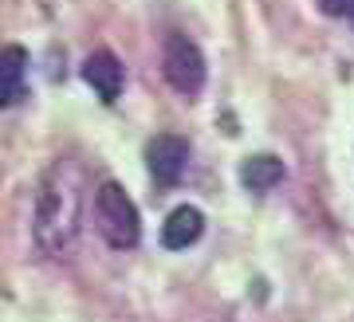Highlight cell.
<instances>
[{
    "label": "cell",
    "mask_w": 354,
    "mask_h": 322,
    "mask_svg": "<svg viewBox=\"0 0 354 322\" xmlns=\"http://www.w3.org/2000/svg\"><path fill=\"white\" fill-rule=\"evenodd\" d=\"M283 161L272 158V153H256V158H244L241 165V185L248 193H268V189H276L283 181Z\"/></svg>",
    "instance_id": "obj_8"
},
{
    "label": "cell",
    "mask_w": 354,
    "mask_h": 322,
    "mask_svg": "<svg viewBox=\"0 0 354 322\" xmlns=\"http://www.w3.org/2000/svg\"><path fill=\"white\" fill-rule=\"evenodd\" d=\"M83 169L71 158L51 161V169L39 177L36 209H32V236L48 256H67L83 224Z\"/></svg>",
    "instance_id": "obj_1"
},
{
    "label": "cell",
    "mask_w": 354,
    "mask_h": 322,
    "mask_svg": "<svg viewBox=\"0 0 354 322\" xmlns=\"http://www.w3.org/2000/svg\"><path fill=\"white\" fill-rule=\"evenodd\" d=\"M95 224H99V236L114 252L138 248V240H142L138 205L127 197V189L118 185V181H102L95 189Z\"/></svg>",
    "instance_id": "obj_2"
},
{
    "label": "cell",
    "mask_w": 354,
    "mask_h": 322,
    "mask_svg": "<svg viewBox=\"0 0 354 322\" xmlns=\"http://www.w3.org/2000/svg\"><path fill=\"white\" fill-rule=\"evenodd\" d=\"M24 71H28V51L20 44H8L0 51V102L16 106L24 99Z\"/></svg>",
    "instance_id": "obj_7"
},
{
    "label": "cell",
    "mask_w": 354,
    "mask_h": 322,
    "mask_svg": "<svg viewBox=\"0 0 354 322\" xmlns=\"http://www.w3.org/2000/svg\"><path fill=\"white\" fill-rule=\"evenodd\" d=\"M323 4V12L327 16H342V20H351L354 24V0H319Z\"/></svg>",
    "instance_id": "obj_9"
},
{
    "label": "cell",
    "mask_w": 354,
    "mask_h": 322,
    "mask_svg": "<svg viewBox=\"0 0 354 322\" xmlns=\"http://www.w3.org/2000/svg\"><path fill=\"white\" fill-rule=\"evenodd\" d=\"M201 232H205V212L193 209V205H177L162 224V244L169 252H185L201 240Z\"/></svg>",
    "instance_id": "obj_6"
},
{
    "label": "cell",
    "mask_w": 354,
    "mask_h": 322,
    "mask_svg": "<svg viewBox=\"0 0 354 322\" xmlns=\"http://www.w3.org/2000/svg\"><path fill=\"white\" fill-rule=\"evenodd\" d=\"M83 79H87V87L111 106V102H118V95H122L127 71H122V63H118L114 51H95V55H87V63H83Z\"/></svg>",
    "instance_id": "obj_5"
},
{
    "label": "cell",
    "mask_w": 354,
    "mask_h": 322,
    "mask_svg": "<svg viewBox=\"0 0 354 322\" xmlns=\"http://www.w3.org/2000/svg\"><path fill=\"white\" fill-rule=\"evenodd\" d=\"M162 75L165 83L177 91V95H185V99H197L205 87V55L201 48L193 44L185 32H169L165 36V48H162Z\"/></svg>",
    "instance_id": "obj_3"
},
{
    "label": "cell",
    "mask_w": 354,
    "mask_h": 322,
    "mask_svg": "<svg viewBox=\"0 0 354 322\" xmlns=\"http://www.w3.org/2000/svg\"><path fill=\"white\" fill-rule=\"evenodd\" d=\"M146 165H150V177L158 185H177L189 165V142L177 134H158L146 146Z\"/></svg>",
    "instance_id": "obj_4"
}]
</instances>
